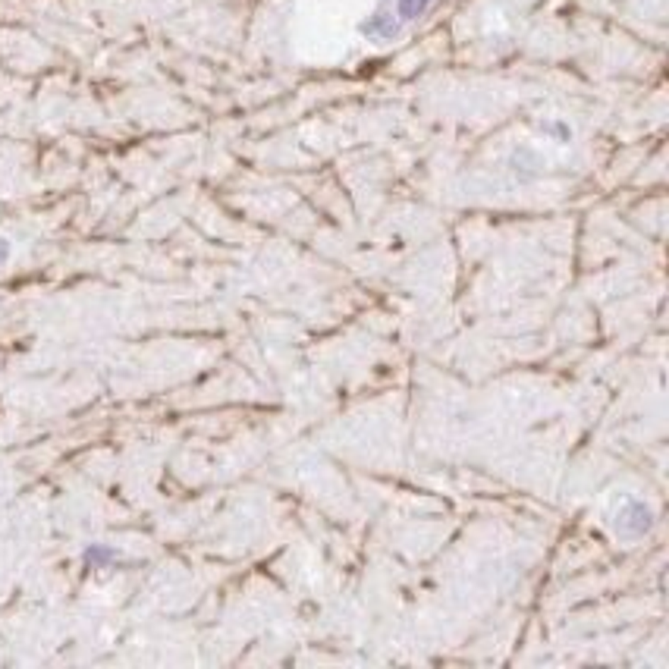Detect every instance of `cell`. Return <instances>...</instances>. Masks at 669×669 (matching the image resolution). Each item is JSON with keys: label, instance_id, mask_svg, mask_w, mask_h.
I'll use <instances>...</instances> for the list:
<instances>
[{"label": "cell", "instance_id": "cell-1", "mask_svg": "<svg viewBox=\"0 0 669 669\" xmlns=\"http://www.w3.org/2000/svg\"><path fill=\"white\" fill-rule=\"evenodd\" d=\"M427 4H431V0H396V13L403 19H418L421 13L427 10Z\"/></svg>", "mask_w": 669, "mask_h": 669}, {"label": "cell", "instance_id": "cell-2", "mask_svg": "<svg viewBox=\"0 0 669 669\" xmlns=\"http://www.w3.org/2000/svg\"><path fill=\"white\" fill-rule=\"evenodd\" d=\"M10 258V242L6 239H0V261H6Z\"/></svg>", "mask_w": 669, "mask_h": 669}]
</instances>
